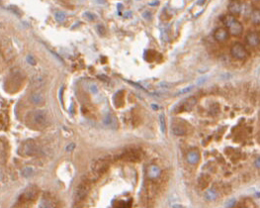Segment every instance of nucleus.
<instances>
[{
    "mask_svg": "<svg viewBox=\"0 0 260 208\" xmlns=\"http://www.w3.org/2000/svg\"><path fill=\"white\" fill-rule=\"evenodd\" d=\"M33 173H34V169L32 168H30V166H26V168H24L21 170V175L23 177H30L33 175Z\"/></svg>",
    "mask_w": 260,
    "mask_h": 208,
    "instance_id": "18",
    "label": "nucleus"
},
{
    "mask_svg": "<svg viewBox=\"0 0 260 208\" xmlns=\"http://www.w3.org/2000/svg\"><path fill=\"white\" fill-rule=\"evenodd\" d=\"M125 159L128 160V161H138L141 160V155H138V153L135 150H132V151H129L126 153L125 155Z\"/></svg>",
    "mask_w": 260,
    "mask_h": 208,
    "instance_id": "16",
    "label": "nucleus"
},
{
    "mask_svg": "<svg viewBox=\"0 0 260 208\" xmlns=\"http://www.w3.org/2000/svg\"><path fill=\"white\" fill-rule=\"evenodd\" d=\"M27 62H28L30 64H32V66H35L36 64V61H35V59H34V57H32V56L27 57Z\"/></svg>",
    "mask_w": 260,
    "mask_h": 208,
    "instance_id": "28",
    "label": "nucleus"
},
{
    "mask_svg": "<svg viewBox=\"0 0 260 208\" xmlns=\"http://www.w3.org/2000/svg\"><path fill=\"white\" fill-rule=\"evenodd\" d=\"M109 168V165H108V162L106 160L101 159L98 160V161L94 163L92 166V173H91V179H92V176L95 175V179H98L101 175H103L104 172H106Z\"/></svg>",
    "mask_w": 260,
    "mask_h": 208,
    "instance_id": "4",
    "label": "nucleus"
},
{
    "mask_svg": "<svg viewBox=\"0 0 260 208\" xmlns=\"http://www.w3.org/2000/svg\"><path fill=\"white\" fill-rule=\"evenodd\" d=\"M40 206L41 207H53V203L50 202V201H48V200H42L41 201V204H40Z\"/></svg>",
    "mask_w": 260,
    "mask_h": 208,
    "instance_id": "23",
    "label": "nucleus"
},
{
    "mask_svg": "<svg viewBox=\"0 0 260 208\" xmlns=\"http://www.w3.org/2000/svg\"><path fill=\"white\" fill-rule=\"evenodd\" d=\"M31 101L35 105H42L44 103V96L41 93H33L31 95Z\"/></svg>",
    "mask_w": 260,
    "mask_h": 208,
    "instance_id": "17",
    "label": "nucleus"
},
{
    "mask_svg": "<svg viewBox=\"0 0 260 208\" xmlns=\"http://www.w3.org/2000/svg\"><path fill=\"white\" fill-rule=\"evenodd\" d=\"M197 104V99L195 97L191 96L188 97L187 99L181 101L180 105H178V110L175 112H181V111H191L194 108L195 105Z\"/></svg>",
    "mask_w": 260,
    "mask_h": 208,
    "instance_id": "6",
    "label": "nucleus"
},
{
    "mask_svg": "<svg viewBox=\"0 0 260 208\" xmlns=\"http://www.w3.org/2000/svg\"><path fill=\"white\" fill-rule=\"evenodd\" d=\"M55 18H56V20L57 22L62 23V22H63L65 20L66 14L65 12H62V11H57V12H56V14H55Z\"/></svg>",
    "mask_w": 260,
    "mask_h": 208,
    "instance_id": "19",
    "label": "nucleus"
},
{
    "mask_svg": "<svg viewBox=\"0 0 260 208\" xmlns=\"http://www.w3.org/2000/svg\"><path fill=\"white\" fill-rule=\"evenodd\" d=\"M88 192H89V185H87L86 182L80 183V185L77 186L76 191H75V200L77 202L82 201L87 196Z\"/></svg>",
    "mask_w": 260,
    "mask_h": 208,
    "instance_id": "7",
    "label": "nucleus"
},
{
    "mask_svg": "<svg viewBox=\"0 0 260 208\" xmlns=\"http://www.w3.org/2000/svg\"><path fill=\"white\" fill-rule=\"evenodd\" d=\"M206 197H207L208 200H214L216 198V193L214 192V190H208L207 193H206Z\"/></svg>",
    "mask_w": 260,
    "mask_h": 208,
    "instance_id": "21",
    "label": "nucleus"
},
{
    "mask_svg": "<svg viewBox=\"0 0 260 208\" xmlns=\"http://www.w3.org/2000/svg\"><path fill=\"white\" fill-rule=\"evenodd\" d=\"M97 29H98V31H99V34L101 33V35H104V34H105V28H104L103 25H98Z\"/></svg>",
    "mask_w": 260,
    "mask_h": 208,
    "instance_id": "29",
    "label": "nucleus"
},
{
    "mask_svg": "<svg viewBox=\"0 0 260 208\" xmlns=\"http://www.w3.org/2000/svg\"><path fill=\"white\" fill-rule=\"evenodd\" d=\"M83 15H84V17H86L89 21H94V20H95V16H94V14H92V13H90V12H85Z\"/></svg>",
    "mask_w": 260,
    "mask_h": 208,
    "instance_id": "24",
    "label": "nucleus"
},
{
    "mask_svg": "<svg viewBox=\"0 0 260 208\" xmlns=\"http://www.w3.org/2000/svg\"><path fill=\"white\" fill-rule=\"evenodd\" d=\"M252 19H253V22L255 24H259V10H256L254 11L252 15Z\"/></svg>",
    "mask_w": 260,
    "mask_h": 208,
    "instance_id": "22",
    "label": "nucleus"
},
{
    "mask_svg": "<svg viewBox=\"0 0 260 208\" xmlns=\"http://www.w3.org/2000/svg\"><path fill=\"white\" fill-rule=\"evenodd\" d=\"M161 170L159 169V166H155V165H150L147 169V176L151 179H157L158 176L160 175Z\"/></svg>",
    "mask_w": 260,
    "mask_h": 208,
    "instance_id": "13",
    "label": "nucleus"
},
{
    "mask_svg": "<svg viewBox=\"0 0 260 208\" xmlns=\"http://www.w3.org/2000/svg\"><path fill=\"white\" fill-rule=\"evenodd\" d=\"M171 131L175 136H184L187 134V129L180 124L174 122L171 126Z\"/></svg>",
    "mask_w": 260,
    "mask_h": 208,
    "instance_id": "12",
    "label": "nucleus"
},
{
    "mask_svg": "<svg viewBox=\"0 0 260 208\" xmlns=\"http://www.w3.org/2000/svg\"><path fill=\"white\" fill-rule=\"evenodd\" d=\"M159 121H160V129H161V132L165 133L166 132V126H165V118H164V115L161 114L159 116Z\"/></svg>",
    "mask_w": 260,
    "mask_h": 208,
    "instance_id": "20",
    "label": "nucleus"
},
{
    "mask_svg": "<svg viewBox=\"0 0 260 208\" xmlns=\"http://www.w3.org/2000/svg\"><path fill=\"white\" fill-rule=\"evenodd\" d=\"M255 166L259 169V166H260V159H259V158L256 159V161H255Z\"/></svg>",
    "mask_w": 260,
    "mask_h": 208,
    "instance_id": "31",
    "label": "nucleus"
},
{
    "mask_svg": "<svg viewBox=\"0 0 260 208\" xmlns=\"http://www.w3.org/2000/svg\"><path fill=\"white\" fill-rule=\"evenodd\" d=\"M144 17L146 19H148V20H150L151 19V13L150 12V11H146L144 13Z\"/></svg>",
    "mask_w": 260,
    "mask_h": 208,
    "instance_id": "30",
    "label": "nucleus"
},
{
    "mask_svg": "<svg viewBox=\"0 0 260 208\" xmlns=\"http://www.w3.org/2000/svg\"><path fill=\"white\" fill-rule=\"evenodd\" d=\"M187 161L191 165H197L200 161V154L197 150H193V151L189 152L187 154Z\"/></svg>",
    "mask_w": 260,
    "mask_h": 208,
    "instance_id": "14",
    "label": "nucleus"
},
{
    "mask_svg": "<svg viewBox=\"0 0 260 208\" xmlns=\"http://www.w3.org/2000/svg\"><path fill=\"white\" fill-rule=\"evenodd\" d=\"M235 202H236L235 198H231V199H229L227 203H225V206H227V207H234Z\"/></svg>",
    "mask_w": 260,
    "mask_h": 208,
    "instance_id": "25",
    "label": "nucleus"
},
{
    "mask_svg": "<svg viewBox=\"0 0 260 208\" xmlns=\"http://www.w3.org/2000/svg\"><path fill=\"white\" fill-rule=\"evenodd\" d=\"M74 149H75V144H74V143H70V144L67 145L66 148H65L66 152H72Z\"/></svg>",
    "mask_w": 260,
    "mask_h": 208,
    "instance_id": "27",
    "label": "nucleus"
},
{
    "mask_svg": "<svg viewBox=\"0 0 260 208\" xmlns=\"http://www.w3.org/2000/svg\"><path fill=\"white\" fill-rule=\"evenodd\" d=\"M228 9L232 16H238L241 13L242 5L239 0H231L228 5Z\"/></svg>",
    "mask_w": 260,
    "mask_h": 208,
    "instance_id": "8",
    "label": "nucleus"
},
{
    "mask_svg": "<svg viewBox=\"0 0 260 208\" xmlns=\"http://www.w3.org/2000/svg\"><path fill=\"white\" fill-rule=\"evenodd\" d=\"M173 207H182L181 205H173Z\"/></svg>",
    "mask_w": 260,
    "mask_h": 208,
    "instance_id": "33",
    "label": "nucleus"
},
{
    "mask_svg": "<svg viewBox=\"0 0 260 208\" xmlns=\"http://www.w3.org/2000/svg\"><path fill=\"white\" fill-rule=\"evenodd\" d=\"M30 120L31 122L38 127H46L48 124V115L45 110H35L30 114Z\"/></svg>",
    "mask_w": 260,
    "mask_h": 208,
    "instance_id": "2",
    "label": "nucleus"
},
{
    "mask_svg": "<svg viewBox=\"0 0 260 208\" xmlns=\"http://www.w3.org/2000/svg\"><path fill=\"white\" fill-rule=\"evenodd\" d=\"M229 33L225 28H218L214 32V38L218 42H225L228 39Z\"/></svg>",
    "mask_w": 260,
    "mask_h": 208,
    "instance_id": "11",
    "label": "nucleus"
},
{
    "mask_svg": "<svg viewBox=\"0 0 260 208\" xmlns=\"http://www.w3.org/2000/svg\"><path fill=\"white\" fill-rule=\"evenodd\" d=\"M193 89V86H189V87H186V88H184V89H182V90H180L178 92V94H185V93H188V92H190V91Z\"/></svg>",
    "mask_w": 260,
    "mask_h": 208,
    "instance_id": "26",
    "label": "nucleus"
},
{
    "mask_svg": "<svg viewBox=\"0 0 260 208\" xmlns=\"http://www.w3.org/2000/svg\"><path fill=\"white\" fill-rule=\"evenodd\" d=\"M31 83H32V85L34 87H41L42 85L45 83V78H44L42 76L37 74V76H34L32 77Z\"/></svg>",
    "mask_w": 260,
    "mask_h": 208,
    "instance_id": "15",
    "label": "nucleus"
},
{
    "mask_svg": "<svg viewBox=\"0 0 260 208\" xmlns=\"http://www.w3.org/2000/svg\"><path fill=\"white\" fill-rule=\"evenodd\" d=\"M204 3H205V0H199V1H198V4H199V5H203Z\"/></svg>",
    "mask_w": 260,
    "mask_h": 208,
    "instance_id": "32",
    "label": "nucleus"
},
{
    "mask_svg": "<svg viewBox=\"0 0 260 208\" xmlns=\"http://www.w3.org/2000/svg\"><path fill=\"white\" fill-rule=\"evenodd\" d=\"M103 124L109 129H116L118 127V121L117 118L113 113L108 112L103 118Z\"/></svg>",
    "mask_w": 260,
    "mask_h": 208,
    "instance_id": "9",
    "label": "nucleus"
},
{
    "mask_svg": "<svg viewBox=\"0 0 260 208\" xmlns=\"http://www.w3.org/2000/svg\"><path fill=\"white\" fill-rule=\"evenodd\" d=\"M23 155L26 156H35L39 153V148L34 141H27L22 145L21 150Z\"/></svg>",
    "mask_w": 260,
    "mask_h": 208,
    "instance_id": "5",
    "label": "nucleus"
},
{
    "mask_svg": "<svg viewBox=\"0 0 260 208\" xmlns=\"http://www.w3.org/2000/svg\"><path fill=\"white\" fill-rule=\"evenodd\" d=\"M231 54L234 59L239 60V61H244L245 59H247V57H248L247 50H246L245 47L240 43H234V45H232L231 49Z\"/></svg>",
    "mask_w": 260,
    "mask_h": 208,
    "instance_id": "3",
    "label": "nucleus"
},
{
    "mask_svg": "<svg viewBox=\"0 0 260 208\" xmlns=\"http://www.w3.org/2000/svg\"><path fill=\"white\" fill-rule=\"evenodd\" d=\"M246 43L251 47H257L259 46L260 42V36L258 32H249L246 35Z\"/></svg>",
    "mask_w": 260,
    "mask_h": 208,
    "instance_id": "10",
    "label": "nucleus"
},
{
    "mask_svg": "<svg viewBox=\"0 0 260 208\" xmlns=\"http://www.w3.org/2000/svg\"><path fill=\"white\" fill-rule=\"evenodd\" d=\"M253 1H259V0H253Z\"/></svg>",
    "mask_w": 260,
    "mask_h": 208,
    "instance_id": "34",
    "label": "nucleus"
},
{
    "mask_svg": "<svg viewBox=\"0 0 260 208\" xmlns=\"http://www.w3.org/2000/svg\"><path fill=\"white\" fill-rule=\"evenodd\" d=\"M222 22L227 27L228 31L232 36H239L241 35L242 31H243V27L242 24L232 15H227L222 18Z\"/></svg>",
    "mask_w": 260,
    "mask_h": 208,
    "instance_id": "1",
    "label": "nucleus"
}]
</instances>
